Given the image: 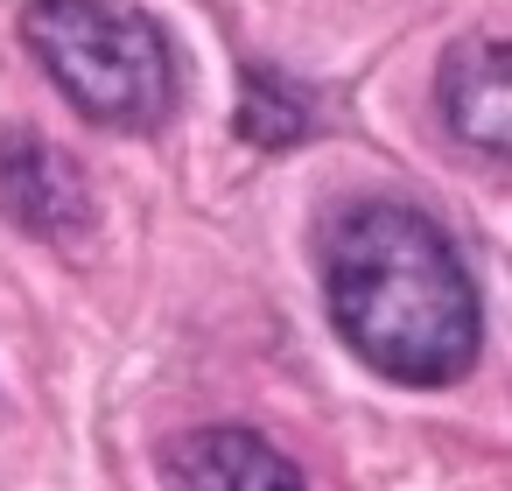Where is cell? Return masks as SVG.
<instances>
[{"instance_id":"6da1fadb","label":"cell","mask_w":512,"mask_h":491,"mask_svg":"<svg viewBox=\"0 0 512 491\" xmlns=\"http://www.w3.org/2000/svg\"><path fill=\"white\" fill-rule=\"evenodd\" d=\"M323 302L351 358L393 386H449L484 351V309L456 239L400 197H358L330 218Z\"/></svg>"},{"instance_id":"8992f818","label":"cell","mask_w":512,"mask_h":491,"mask_svg":"<svg viewBox=\"0 0 512 491\" xmlns=\"http://www.w3.org/2000/svg\"><path fill=\"white\" fill-rule=\"evenodd\" d=\"M232 127H239L246 148H295V141L309 134V106H302L295 85H281L274 71H246V92H239Z\"/></svg>"},{"instance_id":"277c9868","label":"cell","mask_w":512,"mask_h":491,"mask_svg":"<svg viewBox=\"0 0 512 491\" xmlns=\"http://www.w3.org/2000/svg\"><path fill=\"white\" fill-rule=\"evenodd\" d=\"M435 92H442V120L463 148H477L484 162H505L512 155V71H505V43L498 36H456L442 50V71H435Z\"/></svg>"},{"instance_id":"7a4b0ae2","label":"cell","mask_w":512,"mask_h":491,"mask_svg":"<svg viewBox=\"0 0 512 491\" xmlns=\"http://www.w3.org/2000/svg\"><path fill=\"white\" fill-rule=\"evenodd\" d=\"M22 43L106 134H155L176 113V50L134 0H29Z\"/></svg>"},{"instance_id":"3957f363","label":"cell","mask_w":512,"mask_h":491,"mask_svg":"<svg viewBox=\"0 0 512 491\" xmlns=\"http://www.w3.org/2000/svg\"><path fill=\"white\" fill-rule=\"evenodd\" d=\"M0 211H8L29 239L64 246V253L85 246L92 239V218H99L78 155H64L36 127H8V134H0Z\"/></svg>"},{"instance_id":"5b68a950","label":"cell","mask_w":512,"mask_h":491,"mask_svg":"<svg viewBox=\"0 0 512 491\" xmlns=\"http://www.w3.org/2000/svg\"><path fill=\"white\" fill-rule=\"evenodd\" d=\"M162 477L204 484V491H225V484H239V491H288V484H302L295 456H281L267 435L225 428V421L190 428L183 442H169V449H162Z\"/></svg>"}]
</instances>
